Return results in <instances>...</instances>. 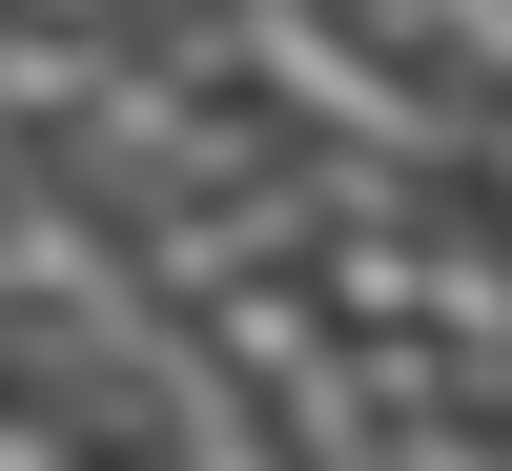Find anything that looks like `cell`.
<instances>
[{
    "instance_id": "obj_1",
    "label": "cell",
    "mask_w": 512,
    "mask_h": 471,
    "mask_svg": "<svg viewBox=\"0 0 512 471\" xmlns=\"http://www.w3.org/2000/svg\"><path fill=\"white\" fill-rule=\"evenodd\" d=\"M185 308H205V349L246 369L267 451H308V471H349V451H369V369H349V328H328V287H308V267H226V287H185Z\"/></svg>"
}]
</instances>
